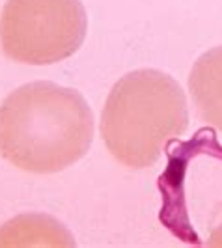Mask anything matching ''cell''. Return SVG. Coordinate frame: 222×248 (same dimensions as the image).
<instances>
[{
    "mask_svg": "<svg viewBox=\"0 0 222 248\" xmlns=\"http://www.w3.org/2000/svg\"><path fill=\"white\" fill-rule=\"evenodd\" d=\"M94 142V112L71 88L37 80L0 105V155L30 174H58Z\"/></svg>",
    "mask_w": 222,
    "mask_h": 248,
    "instance_id": "1",
    "label": "cell"
},
{
    "mask_svg": "<svg viewBox=\"0 0 222 248\" xmlns=\"http://www.w3.org/2000/svg\"><path fill=\"white\" fill-rule=\"evenodd\" d=\"M189 127L181 86L157 69L124 75L101 112V137L111 155L127 168H149L162 149Z\"/></svg>",
    "mask_w": 222,
    "mask_h": 248,
    "instance_id": "2",
    "label": "cell"
},
{
    "mask_svg": "<svg viewBox=\"0 0 222 248\" xmlns=\"http://www.w3.org/2000/svg\"><path fill=\"white\" fill-rule=\"evenodd\" d=\"M86 30L80 0H6L0 13L2 52L28 65L67 60L84 43Z\"/></svg>",
    "mask_w": 222,
    "mask_h": 248,
    "instance_id": "3",
    "label": "cell"
},
{
    "mask_svg": "<svg viewBox=\"0 0 222 248\" xmlns=\"http://www.w3.org/2000/svg\"><path fill=\"white\" fill-rule=\"evenodd\" d=\"M189 92L198 116L222 131V45L204 52L192 65Z\"/></svg>",
    "mask_w": 222,
    "mask_h": 248,
    "instance_id": "4",
    "label": "cell"
},
{
    "mask_svg": "<svg viewBox=\"0 0 222 248\" xmlns=\"http://www.w3.org/2000/svg\"><path fill=\"white\" fill-rule=\"evenodd\" d=\"M73 233L49 215H21L0 228V248L75 247Z\"/></svg>",
    "mask_w": 222,
    "mask_h": 248,
    "instance_id": "5",
    "label": "cell"
}]
</instances>
